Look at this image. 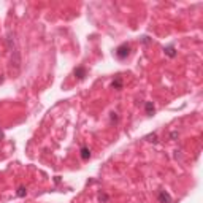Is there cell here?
<instances>
[{
    "mask_svg": "<svg viewBox=\"0 0 203 203\" xmlns=\"http://www.w3.org/2000/svg\"><path fill=\"white\" fill-rule=\"evenodd\" d=\"M114 53H116V57H117V59H121V60L127 59L129 54H130V44H129V43H122V44H119V46L116 48Z\"/></svg>",
    "mask_w": 203,
    "mask_h": 203,
    "instance_id": "obj_1",
    "label": "cell"
},
{
    "mask_svg": "<svg viewBox=\"0 0 203 203\" xmlns=\"http://www.w3.org/2000/svg\"><path fill=\"white\" fill-rule=\"evenodd\" d=\"M157 198H159L160 203H171V197L168 192H165V190H159V195H157Z\"/></svg>",
    "mask_w": 203,
    "mask_h": 203,
    "instance_id": "obj_2",
    "label": "cell"
},
{
    "mask_svg": "<svg viewBox=\"0 0 203 203\" xmlns=\"http://www.w3.org/2000/svg\"><path fill=\"white\" fill-rule=\"evenodd\" d=\"M73 75H75V78H78V80H84V78H86V68H84V67H78V68H75V71H73Z\"/></svg>",
    "mask_w": 203,
    "mask_h": 203,
    "instance_id": "obj_3",
    "label": "cell"
},
{
    "mask_svg": "<svg viewBox=\"0 0 203 203\" xmlns=\"http://www.w3.org/2000/svg\"><path fill=\"white\" fill-rule=\"evenodd\" d=\"M111 87H114V89H122V78H121V76H116L114 80H113V83H111Z\"/></svg>",
    "mask_w": 203,
    "mask_h": 203,
    "instance_id": "obj_4",
    "label": "cell"
},
{
    "mask_svg": "<svg viewBox=\"0 0 203 203\" xmlns=\"http://www.w3.org/2000/svg\"><path fill=\"white\" fill-rule=\"evenodd\" d=\"M89 157H91V151H89L87 146H83V148H81V159L83 160H87Z\"/></svg>",
    "mask_w": 203,
    "mask_h": 203,
    "instance_id": "obj_5",
    "label": "cell"
},
{
    "mask_svg": "<svg viewBox=\"0 0 203 203\" xmlns=\"http://www.w3.org/2000/svg\"><path fill=\"white\" fill-rule=\"evenodd\" d=\"M163 51H165V54L168 56V57H174V56H176V51H174V46H173V44H170V46H167V48H163Z\"/></svg>",
    "mask_w": 203,
    "mask_h": 203,
    "instance_id": "obj_6",
    "label": "cell"
},
{
    "mask_svg": "<svg viewBox=\"0 0 203 203\" xmlns=\"http://www.w3.org/2000/svg\"><path fill=\"white\" fill-rule=\"evenodd\" d=\"M154 105H152V102H146V113H148V114H152V113H154Z\"/></svg>",
    "mask_w": 203,
    "mask_h": 203,
    "instance_id": "obj_7",
    "label": "cell"
},
{
    "mask_svg": "<svg viewBox=\"0 0 203 203\" xmlns=\"http://www.w3.org/2000/svg\"><path fill=\"white\" fill-rule=\"evenodd\" d=\"M26 194H27L26 187H24V186H21V187L18 189V195H19V197H26Z\"/></svg>",
    "mask_w": 203,
    "mask_h": 203,
    "instance_id": "obj_8",
    "label": "cell"
},
{
    "mask_svg": "<svg viewBox=\"0 0 203 203\" xmlns=\"http://www.w3.org/2000/svg\"><path fill=\"white\" fill-rule=\"evenodd\" d=\"M157 137H156V133H152V135H148V137H146V140H148V141H157V140H156Z\"/></svg>",
    "mask_w": 203,
    "mask_h": 203,
    "instance_id": "obj_9",
    "label": "cell"
},
{
    "mask_svg": "<svg viewBox=\"0 0 203 203\" xmlns=\"http://www.w3.org/2000/svg\"><path fill=\"white\" fill-rule=\"evenodd\" d=\"M111 121H117V116H116V113H111Z\"/></svg>",
    "mask_w": 203,
    "mask_h": 203,
    "instance_id": "obj_10",
    "label": "cell"
},
{
    "mask_svg": "<svg viewBox=\"0 0 203 203\" xmlns=\"http://www.w3.org/2000/svg\"><path fill=\"white\" fill-rule=\"evenodd\" d=\"M151 40H149V37H143V43H149Z\"/></svg>",
    "mask_w": 203,
    "mask_h": 203,
    "instance_id": "obj_11",
    "label": "cell"
},
{
    "mask_svg": "<svg viewBox=\"0 0 203 203\" xmlns=\"http://www.w3.org/2000/svg\"><path fill=\"white\" fill-rule=\"evenodd\" d=\"M3 137H5V135H3V130H0V140H2Z\"/></svg>",
    "mask_w": 203,
    "mask_h": 203,
    "instance_id": "obj_12",
    "label": "cell"
}]
</instances>
